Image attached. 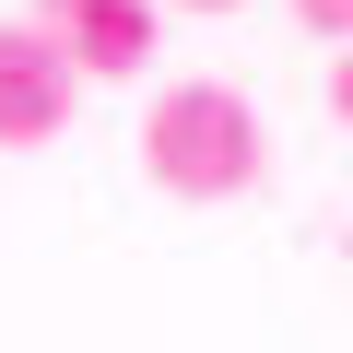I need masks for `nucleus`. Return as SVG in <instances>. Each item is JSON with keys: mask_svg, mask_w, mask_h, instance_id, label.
<instances>
[{"mask_svg": "<svg viewBox=\"0 0 353 353\" xmlns=\"http://www.w3.org/2000/svg\"><path fill=\"white\" fill-rule=\"evenodd\" d=\"M259 165H271V141H259V106L236 83H165L153 94L141 176L165 201H236V189H259Z\"/></svg>", "mask_w": 353, "mask_h": 353, "instance_id": "obj_1", "label": "nucleus"}, {"mask_svg": "<svg viewBox=\"0 0 353 353\" xmlns=\"http://www.w3.org/2000/svg\"><path fill=\"white\" fill-rule=\"evenodd\" d=\"M71 106H83V59L24 12V24H0V141L12 153H48L59 130H71Z\"/></svg>", "mask_w": 353, "mask_h": 353, "instance_id": "obj_2", "label": "nucleus"}, {"mask_svg": "<svg viewBox=\"0 0 353 353\" xmlns=\"http://www.w3.org/2000/svg\"><path fill=\"white\" fill-rule=\"evenodd\" d=\"M36 24L83 59V83H118L153 59V0H36Z\"/></svg>", "mask_w": 353, "mask_h": 353, "instance_id": "obj_3", "label": "nucleus"}, {"mask_svg": "<svg viewBox=\"0 0 353 353\" xmlns=\"http://www.w3.org/2000/svg\"><path fill=\"white\" fill-rule=\"evenodd\" d=\"M294 24L306 36H353V0H294Z\"/></svg>", "mask_w": 353, "mask_h": 353, "instance_id": "obj_4", "label": "nucleus"}, {"mask_svg": "<svg viewBox=\"0 0 353 353\" xmlns=\"http://www.w3.org/2000/svg\"><path fill=\"white\" fill-rule=\"evenodd\" d=\"M330 106H341V118H353V59H341V71H330Z\"/></svg>", "mask_w": 353, "mask_h": 353, "instance_id": "obj_5", "label": "nucleus"}, {"mask_svg": "<svg viewBox=\"0 0 353 353\" xmlns=\"http://www.w3.org/2000/svg\"><path fill=\"white\" fill-rule=\"evenodd\" d=\"M176 12H236V0H176Z\"/></svg>", "mask_w": 353, "mask_h": 353, "instance_id": "obj_6", "label": "nucleus"}]
</instances>
